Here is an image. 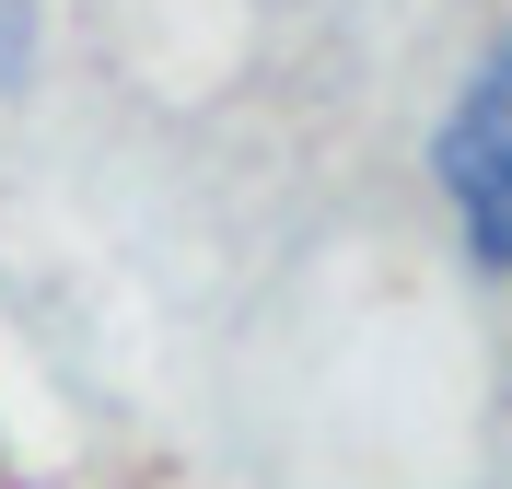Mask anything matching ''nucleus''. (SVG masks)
Returning <instances> with one entry per match:
<instances>
[{"label": "nucleus", "mask_w": 512, "mask_h": 489, "mask_svg": "<svg viewBox=\"0 0 512 489\" xmlns=\"http://www.w3.org/2000/svg\"><path fill=\"white\" fill-rule=\"evenodd\" d=\"M443 198L466 222V245L489 268H512V47H489V70L466 82V105L443 129Z\"/></svg>", "instance_id": "obj_1"}]
</instances>
